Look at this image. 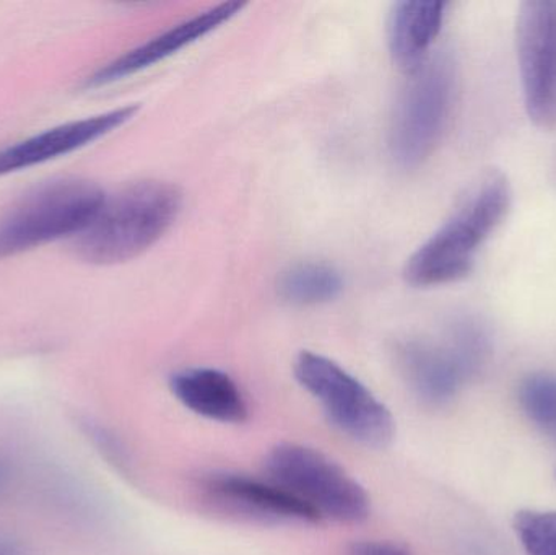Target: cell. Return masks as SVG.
<instances>
[{
    "instance_id": "obj_20",
    "label": "cell",
    "mask_w": 556,
    "mask_h": 555,
    "mask_svg": "<svg viewBox=\"0 0 556 555\" xmlns=\"http://www.w3.org/2000/svg\"><path fill=\"white\" fill-rule=\"evenodd\" d=\"M7 478V468L5 466L0 463V485H2V482L5 481Z\"/></svg>"
},
{
    "instance_id": "obj_18",
    "label": "cell",
    "mask_w": 556,
    "mask_h": 555,
    "mask_svg": "<svg viewBox=\"0 0 556 555\" xmlns=\"http://www.w3.org/2000/svg\"><path fill=\"white\" fill-rule=\"evenodd\" d=\"M346 555H412L410 551L391 541H359L352 544Z\"/></svg>"
},
{
    "instance_id": "obj_16",
    "label": "cell",
    "mask_w": 556,
    "mask_h": 555,
    "mask_svg": "<svg viewBox=\"0 0 556 555\" xmlns=\"http://www.w3.org/2000/svg\"><path fill=\"white\" fill-rule=\"evenodd\" d=\"M513 528L528 555H556V512H518Z\"/></svg>"
},
{
    "instance_id": "obj_15",
    "label": "cell",
    "mask_w": 556,
    "mask_h": 555,
    "mask_svg": "<svg viewBox=\"0 0 556 555\" xmlns=\"http://www.w3.org/2000/svg\"><path fill=\"white\" fill-rule=\"evenodd\" d=\"M518 396L528 419L542 432L556 437V374L528 375L519 384Z\"/></svg>"
},
{
    "instance_id": "obj_10",
    "label": "cell",
    "mask_w": 556,
    "mask_h": 555,
    "mask_svg": "<svg viewBox=\"0 0 556 555\" xmlns=\"http://www.w3.org/2000/svg\"><path fill=\"white\" fill-rule=\"evenodd\" d=\"M244 7H247V3H220V5L212 7V9L192 16V18L172 26L166 31L153 36L143 45L137 46V48L127 51L126 54L114 59L113 62H108L104 67L88 77L87 87H104V85L114 84V81L123 80V78L152 67L156 62L163 61V59L181 51L186 46L204 38L205 35L238 15Z\"/></svg>"
},
{
    "instance_id": "obj_19",
    "label": "cell",
    "mask_w": 556,
    "mask_h": 555,
    "mask_svg": "<svg viewBox=\"0 0 556 555\" xmlns=\"http://www.w3.org/2000/svg\"><path fill=\"white\" fill-rule=\"evenodd\" d=\"M0 555H25L18 544L0 538Z\"/></svg>"
},
{
    "instance_id": "obj_5",
    "label": "cell",
    "mask_w": 556,
    "mask_h": 555,
    "mask_svg": "<svg viewBox=\"0 0 556 555\" xmlns=\"http://www.w3.org/2000/svg\"><path fill=\"white\" fill-rule=\"evenodd\" d=\"M270 481L300 499L317 517L362 524L369 517L368 492L342 466L300 443H280L266 458Z\"/></svg>"
},
{
    "instance_id": "obj_17",
    "label": "cell",
    "mask_w": 556,
    "mask_h": 555,
    "mask_svg": "<svg viewBox=\"0 0 556 555\" xmlns=\"http://www.w3.org/2000/svg\"><path fill=\"white\" fill-rule=\"evenodd\" d=\"M85 433L91 440L98 452L104 456L106 462H110L117 471L123 475H130L132 472V463H130V455L127 452L126 445L121 442L119 437L114 436L110 429L100 426V424L85 420Z\"/></svg>"
},
{
    "instance_id": "obj_11",
    "label": "cell",
    "mask_w": 556,
    "mask_h": 555,
    "mask_svg": "<svg viewBox=\"0 0 556 555\" xmlns=\"http://www.w3.org/2000/svg\"><path fill=\"white\" fill-rule=\"evenodd\" d=\"M137 106H123L106 111L98 116L85 117L80 121L52 127L45 133L36 134L15 146L0 150V176L20 169L31 168L39 163L59 159L75 150L84 149L88 143L108 136L117 127L132 119Z\"/></svg>"
},
{
    "instance_id": "obj_7",
    "label": "cell",
    "mask_w": 556,
    "mask_h": 555,
    "mask_svg": "<svg viewBox=\"0 0 556 555\" xmlns=\"http://www.w3.org/2000/svg\"><path fill=\"white\" fill-rule=\"evenodd\" d=\"M516 51L529 117L542 129L556 127V2L529 0L519 7Z\"/></svg>"
},
{
    "instance_id": "obj_13",
    "label": "cell",
    "mask_w": 556,
    "mask_h": 555,
    "mask_svg": "<svg viewBox=\"0 0 556 555\" xmlns=\"http://www.w3.org/2000/svg\"><path fill=\"white\" fill-rule=\"evenodd\" d=\"M446 2H399L389 18V49L402 71L414 74L443 28Z\"/></svg>"
},
{
    "instance_id": "obj_6",
    "label": "cell",
    "mask_w": 556,
    "mask_h": 555,
    "mask_svg": "<svg viewBox=\"0 0 556 555\" xmlns=\"http://www.w3.org/2000/svg\"><path fill=\"white\" fill-rule=\"evenodd\" d=\"M410 75L391 127V153L402 168H417L437 149L456 91V67L447 55L428 59Z\"/></svg>"
},
{
    "instance_id": "obj_2",
    "label": "cell",
    "mask_w": 556,
    "mask_h": 555,
    "mask_svg": "<svg viewBox=\"0 0 556 555\" xmlns=\"http://www.w3.org/2000/svg\"><path fill=\"white\" fill-rule=\"evenodd\" d=\"M511 202L508 178L503 173H489L443 227L408 257L405 280L425 289L469 276L480 247L503 224Z\"/></svg>"
},
{
    "instance_id": "obj_14",
    "label": "cell",
    "mask_w": 556,
    "mask_h": 555,
    "mask_svg": "<svg viewBox=\"0 0 556 555\" xmlns=\"http://www.w3.org/2000/svg\"><path fill=\"white\" fill-rule=\"evenodd\" d=\"M342 289V276L332 266L320 263L298 264L278 279V293L291 305H323L336 300Z\"/></svg>"
},
{
    "instance_id": "obj_1",
    "label": "cell",
    "mask_w": 556,
    "mask_h": 555,
    "mask_svg": "<svg viewBox=\"0 0 556 555\" xmlns=\"http://www.w3.org/2000/svg\"><path fill=\"white\" fill-rule=\"evenodd\" d=\"M182 194L165 181H139L104 198L93 220L75 237V251L97 266L126 263L146 253L178 218Z\"/></svg>"
},
{
    "instance_id": "obj_12",
    "label": "cell",
    "mask_w": 556,
    "mask_h": 555,
    "mask_svg": "<svg viewBox=\"0 0 556 555\" xmlns=\"http://www.w3.org/2000/svg\"><path fill=\"white\" fill-rule=\"evenodd\" d=\"M173 396L191 413L220 424H243L250 406L237 381L217 368H186L169 380Z\"/></svg>"
},
{
    "instance_id": "obj_4",
    "label": "cell",
    "mask_w": 556,
    "mask_h": 555,
    "mask_svg": "<svg viewBox=\"0 0 556 555\" xmlns=\"http://www.w3.org/2000/svg\"><path fill=\"white\" fill-rule=\"evenodd\" d=\"M294 377L320 404L329 422L353 442L366 449H386L394 440L391 409L336 362L301 352L294 362Z\"/></svg>"
},
{
    "instance_id": "obj_8",
    "label": "cell",
    "mask_w": 556,
    "mask_h": 555,
    "mask_svg": "<svg viewBox=\"0 0 556 555\" xmlns=\"http://www.w3.org/2000/svg\"><path fill=\"white\" fill-rule=\"evenodd\" d=\"M201 494L217 510L248 520L304 525L320 521L316 512L270 479L214 471L201 479Z\"/></svg>"
},
{
    "instance_id": "obj_3",
    "label": "cell",
    "mask_w": 556,
    "mask_h": 555,
    "mask_svg": "<svg viewBox=\"0 0 556 555\" xmlns=\"http://www.w3.org/2000/svg\"><path fill=\"white\" fill-rule=\"evenodd\" d=\"M104 198L100 186L87 179L62 178L38 186L0 215V260L77 237Z\"/></svg>"
},
{
    "instance_id": "obj_9",
    "label": "cell",
    "mask_w": 556,
    "mask_h": 555,
    "mask_svg": "<svg viewBox=\"0 0 556 555\" xmlns=\"http://www.w3.org/2000/svg\"><path fill=\"white\" fill-rule=\"evenodd\" d=\"M395 362L412 393L433 409L450 406L470 380L446 338H412L399 342Z\"/></svg>"
}]
</instances>
